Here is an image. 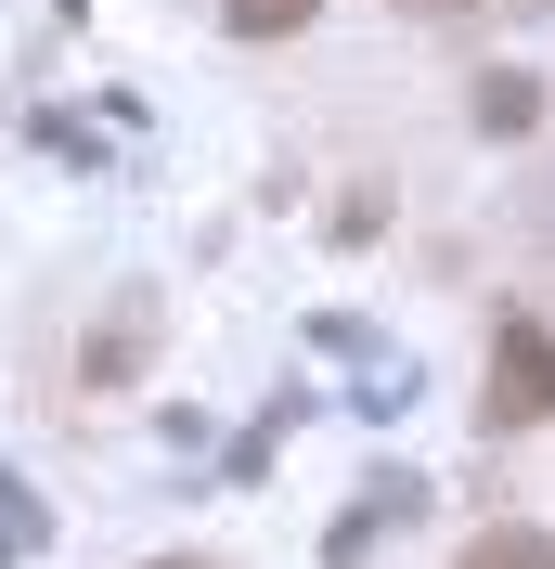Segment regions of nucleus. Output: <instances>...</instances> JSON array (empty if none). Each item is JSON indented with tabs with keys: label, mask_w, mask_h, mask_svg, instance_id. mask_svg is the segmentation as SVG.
<instances>
[{
	"label": "nucleus",
	"mask_w": 555,
	"mask_h": 569,
	"mask_svg": "<svg viewBox=\"0 0 555 569\" xmlns=\"http://www.w3.org/2000/svg\"><path fill=\"white\" fill-rule=\"evenodd\" d=\"M478 415H491V427H543V415H555V337H543V323H504V337H491Z\"/></svg>",
	"instance_id": "1"
},
{
	"label": "nucleus",
	"mask_w": 555,
	"mask_h": 569,
	"mask_svg": "<svg viewBox=\"0 0 555 569\" xmlns=\"http://www.w3.org/2000/svg\"><path fill=\"white\" fill-rule=\"evenodd\" d=\"M478 130H543V78L491 66V78H478Z\"/></svg>",
	"instance_id": "2"
},
{
	"label": "nucleus",
	"mask_w": 555,
	"mask_h": 569,
	"mask_svg": "<svg viewBox=\"0 0 555 569\" xmlns=\"http://www.w3.org/2000/svg\"><path fill=\"white\" fill-rule=\"evenodd\" d=\"M311 13H323V0H220V27H233V39H297Z\"/></svg>",
	"instance_id": "3"
},
{
	"label": "nucleus",
	"mask_w": 555,
	"mask_h": 569,
	"mask_svg": "<svg viewBox=\"0 0 555 569\" xmlns=\"http://www.w3.org/2000/svg\"><path fill=\"white\" fill-rule=\"evenodd\" d=\"M465 569H555V543L504 518V531H478V543H465Z\"/></svg>",
	"instance_id": "4"
},
{
	"label": "nucleus",
	"mask_w": 555,
	"mask_h": 569,
	"mask_svg": "<svg viewBox=\"0 0 555 569\" xmlns=\"http://www.w3.org/2000/svg\"><path fill=\"white\" fill-rule=\"evenodd\" d=\"M39 531H52V518L27 505V479H0V569H27V557H39Z\"/></svg>",
	"instance_id": "5"
},
{
	"label": "nucleus",
	"mask_w": 555,
	"mask_h": 569,
	"mask_svg": "<svg viewBox=\"0 0 555 569\" xmlns=\"http://www.w3.org/2000/svg\"><path fill=\"white\" fill-rule=\"evenodd\" d=\"M130 362H142V298H130V311L104 323V337H91V389H117V376H130Z\"/></svg>",
	"instance_id": "6"
},
{
	"label": "nucleus",
	"mask_w": 555,
	"mask_h": 569,
	"mask_svg": "<svg viewBox=\"0 0 555 569\" xmlns=\"http://www.w3.org/2000/svg\"><path fill=\"white\" fill-rule=\"evenodd\" d=\"M414 13H465V0H414Z\"/></svg>",
	"instance_id": "7"
},
{
	"label": "nucleus",
	"mask_w": 555,
	"mask_h": 569,
	"mask_svg": "<svg viewBox=\"0 0 555 569\" xmlns=\"http://www.w3.org/2000/svg\"><path fill=\"white\" fill-rule=\"evenodd\" d=\"M155 569H208V557H155Z\"/></svg>",
	"instance_id": "8"
}]
</instances>
